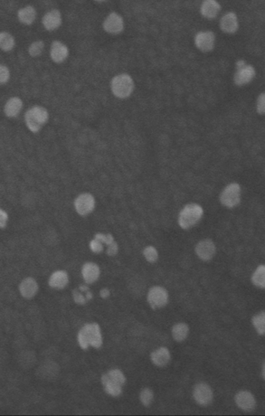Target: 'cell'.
<instances>
[{"label": "cell", "mask_w": 265, "mask_h": 416, "mask_svg": "<svg viewBox=\"0 0 265 416\" xmlns=\"http://www.w3.org/2000/svg\"><path fill=\"white\" fill-rule=\"evenodd\" d=\"M221 10L220 5L216 0H206L201 6V14L204 18L213 19L217 17Z\"/></svg>", "instance_id": "cb8c5ba5"}, {"label": "cell", "mask_w": 265, "mask_h": 416, "mask_svg": "<svg viewBox=\"0 0 265 416\" xmlns=\"http://www.w3.org/2000/svg\"><path fill=\"white\" fill-rule=\"evenodd\" d=\"M102 384L107 394L112 397H118L122 394V385H119L118 382L113 380L111 376L108 375V373L102 375Z\"/></svg>", "instance_id": "d6986e66"}, {"label": "cell", "mask_w": 265, "mask_h": 416, "mask_svg": "<svg viewBox=\"0 0 265 416\" xmlns=\"http://www.w3.org/2000/svg\"><path fill=\"white\" fill-rule=\"evenodd\" d=\"M101 275L100 267L94 262H86L82 268V276L85 284H93L96 283Z\"/></svg>", "instance_id": "e0dca14e"}, {"label": "cell", "mask_w": 265, "mask_h": 416, "mask_svg": "<svg viewBox=\"0 0 265 416\" xmlns=\"http://www.w3.org/2000/svg\"><path fill=\"white\" fill-rule=\"evenodd\" d=\"M252 325L256 329L259 335L263 336L265 334V312L261 311L252 317Z\"/></svg>", "instance_id": "83f0119b"}, {"label": "cell", "mask_w": 265, "mask_h": 416, "mask_svg": "<svg viewBox=\"0 0 265 416\" xmlns=\"http://www.w3.org/2000/svg\"><path fill=\"white\" fill-rule=\"evenodd\" d=\"M69 55V49L67 44L61 41H53L50 47V58L55 63H61L67 60Z\"/></svg>", "instance_id": "9a60e30c"}, {"label": "cell", "mask_w": 265, "mask_h": 416, "mask_svg": "<svg viewBox=\"0 0 265 416\" xmlns=\"http://www.w3.org/2000/svg\"><path fill=\"white\" fill-rule=\"evenodd\" d=\"M101 328L97 323L85 324L78 333V343L81 349L87 350L90 346L100 349L102 345Z\"/></svg>", "instance_id": "6da1fadb"}, {"label": "cell", "mask_w": 265, "mask_h": 416, "mask_svg": "<svg viewBox=\"0 0 265 416\" xmlns=\"http://www.w3.org/2000/svg\"><path fill=\"white\" fill-rule=\"evenodd\" d=\"M216 36L211 31L199 32L194 37V44L202 52H210L215 47Z\"/></svg>", "instance_id": "7c38bea8"}, {"label": "cell", "mask_w": 265, "mask_h": 416, "mask_svg": "<svg viewBox=\"0 0 265 416\" xmlns=\"http://www.w3.org/2000/svg\"><path fill=\"white\" fill-rule=\"evenodd\" d=\"M264 369H265V368H264V363H263V365H262V374H261V376H262V378H263V379H264V378H265Z\"/></svg>", "instance_id": "60d3db41"}, {"label": "cell", "mask_w": 265, "mask_h": 416, "mask_svg": "<svg viewBox=\"0 0 265 416\" xmlns=\"http://www.w3.org/2000/svg\"><path fill=\"white\" fill-rule=\"evenodd\" d=\"M107 373H108V375L111 376L113 380L118 382L119 385H121L122 386L125 385V383H126V377L124 376L123 373L121 372L119 369L115 368V369H111L109 372Z\"/></svg>", "instance_id": "1f68e13d"}, {"label": "cell", "mask_w": 265, "mask_h": 416, "mask_svg": "<svg viewBox=\"0 0 265 416\" xmlns=\"http://www.w3.org/2000/svg\"><path fill=\"white\" fill-rule=\"evenodd\" d=\"M264 97H265L264 93H261V94H260V96H259V97H258V99H257V102H256L257 112H258V113H259V114H261V115H263V114H264V111H265Z\"/></svg>", "instance_id": "8d00e7d4"}, {"label": "cell", "mask_w": 265, "mask_h": 416, "mask_svg": "<svg viewBox=\"0 0 265 416\" xmlns=\"http://www.w3.org/2000/svg\"><path fill=\"white\" fill-rule=\"evenodd\" d=\"M16 46V39L9 32H0V49L3 52H10Z\"/></svg>", "instance_id": "484cf974"}, {"label": "cell", "mask_w": 265, "mask_h": 416, "mask_svg": "<svg viewBox=\"0 0 265 416\" xmlns=\"http://www.w3.org/2000/svg\"><path fill=\"white\" fill-rule=\"evenodd\" d=\"M221 204L227 208L236 207L241 203V186L237 183H231L222 191L219 196Z\"/></svg>", "instance_id": "5b68a950"}, {"label": "cell", "mask_w": 265, "mask_h": 416, "mask_svg": "<svg viewBox=\"0 0 265 416\" xmlns=\"http://www.w3.org/2000/svg\"><path fill=\"white\" fill-rule=\"evenodd\" d=\"M36 10L33 6H27L22 9H19L18 12V21L25 25V26H30L33 23L36 21Z\"/></svg>", "instance_id": "603a6c76"}, {"label": "cell", "mask_w": 265, "mask_h": 416, "mask_svg": "<svg viewBox=\"0 0 265 416\" xmlns=\"http://www.w3.org/2000/svg\"><path fill=\"white\" fill-rule=\"evenodd\" d=\"M74 206L81 217H87L95 208V198L90 193L80 194L74 201Z\"/></svg>", "instance_id": "ba28073f"}, {"label": "cell", "mask_w": 265, "mask_h": 416, "mask_svg": "<svg viewBox=\"0 0 265 416\" xmlns=\"http://www.w3.org/2000/svg\"><path fill=\"white\" fill-rule=\"evenodd\" d=\"M10 79V71L9 67L0 63V85L7 84Z\"/></svg>", "instance_id": "d6a6232c"}, {"label": "cell", "mask_w": 265, "mask_h": 416, "mask_svg": "<svg viewBox=\"0 0 265 416\" xmlns=\"http://www.w3.org/2000/svg\"><path fill=\"white\" fill-rule=\"evenodd\" d=\"M204 209L195 203L187 204L182 208L178 216V225L184 230H187L197 225L203 218Z\"/></svg>", "instance_id": "3957f363"}, {"label": "cell", "mask_w": 265, "mask_h": 416, "mask_svg": "<svg viewBox=\"0 0 265 416\" xmlns=\"http://www.w3.org/2000/svg\"><path fill=\"white\" fill-rule=\"evenodd\" d=\"M23 107H24V103L20 98L17 97V96L9 98L5 104V115L10 119L16 118L21 113Z\"/></svg>", "instance_id": "ac0fdd59"}, {"label": "cell", "mask_w": 265, "mask_h": 416, "mask_svg": "<svg viewBox=\"0 0 265 416\" xmlns=\"http://www.w3.org/2000/svg\"><path fill=\"white\" fill-rule=\"evenodd\" d=\"M140 400L144 406H150L154 400L153 391L150 388H143L140 393Z\"/></svg>", "instance_id": "f546056e"}, {"label": "cell", "mask_w": 265, "mask_h": 416, "mask_svg": "<svg viewBox=\"0 0 265 416\" xmlns=\"http://www.w3.org/2000/svg\"><path fill=\"white\" fill-rule=\"evenodd\" d=\"M238 18L233 12L226 14L220 20V28L226 34H234L238 30Z\"/></svg>", "instance_id": "ffe728a7"}, {"label": "cell", "mask_w": 265, "mask_h": 416, "mask_svg": "<svg viewBox=\"0 0 265 416\" xmlns=\"http://www.w3.org/2000/svg\"><path fill=\"white\" fill-rule=\"evenodd\" d=\"M189 334V327L184 322L175 324L172 328L173 338L177 342L186 340Z\"/></svg>", "instance_id": "d4e9b609"}, {"label": "cell", "mask_w": 265, "mask_h": 416, "mask_svg": "<svg viewBox=\"0 0 265 416\" xmlns=\"http://www.w3.org/2000/svg\"><path fill=\"white\" fill-rule=\"evenodd\" d=\"M143 255L145 257L146 261L151 263H154L159 259V252L157 251V249L152 245H149L143 250Z\"/></svg>", "instance_id": "4dcf8cb0"}, {"label": "cell", "mask_w": 265, "mask_h": 416, "mask_svg": "<svg viewBox=\"0 0 265 416\" xmlns=\"http://www.w3.org/2000/svg\"><path fill=\"white\" fill-rule=\"evenodd\" d=\"M9 222V215L8 213L0 208V229L5 228Z\"/></svg>", "instance_id": "74e56055"}, {"label": "cell", "mask_w": 265, "mask_h": 416, "mask_svg": "<svg viewBox=\"0 0 265 416\" xmlns=\"http://www.w3.org/2000/svg\"><path fill=\"white\" fill-rule=\"evenodd\" d=\"M39 290V286L36 280L27 277L19 284V292L25 299H32L36 296Z\"/></svg>", "instance_id": "2e32d148"}, {"label": "cell", "mask_w": 265, "mask_h": 416, "mask_svg": "<svg viewBox=\"0 0 265 416\" xmlns=\"http://www.w3.org/2000/svg\"><path fill=\"white\" fill-rule=\"evenodd\" d=\"M118 251H119V246H118V244L114 241L112 244L108 245L107 254H108L109 256H115V255L118 253Z\"/></svg>", "instance_id": "f35d334b"}, {"label": "cell", "mask_w": 265, "mask_h": 416, "mask_svg": "<svg viewBox=\"0 0 265 416\" xmlns=\"http://www.w3.org/2000/svg\"><path fill=\"white\" fill-rule=\"evenodd\" d=\"M25 123L33 133L39 132L49 120V112L44 107L33 106L25 113Z\"/></svg>", "instance_id": "7a4b0ae2"}, {"label": "cell", "mask_w": 265, "mask_h": 416, "mask_svg": "<svg viewBox=\"0 0 265 416\" xmlns=\"http://www.w3.org/2000/svg\"><path fill=\"white\" fill-rule=\"evenodd\" d=\"M100 295H101L102 299H107L108 297H110V295H111V292L108 288L102 289V291L100 292Z\"/></svg>", "instance_id": "ab89813d"}, {"label": "cell", "mask_w": 265, "mask_h": 416, "mask_svg": "<svg viewBox=\"0 0 265 416\" xmlns=\"http://www.w3.org/2000/svg\"><path fill=\"white\" fill-rule=\"evenodd\" d=\"M69 283V276L67 271L59 270L53 272L48 280L49 286L55 290L65 288Z\"/></svg>", "instance_id": "44dd1931"}, {"label": "cell", "mask_w": 265, "mask_h": 416, "mask_svg": "<svg viewBox=\"0 0 265 416\" xmlns=\"http://www.w3.org/2000/svg\"><path fill=\"white\" fill-rule=\"evenodd\" d=\"M193 397L199 405L208 406L211 404L214 398L212 388L206 383H198L194 387Z\"/></svg>", "instance_id": "9c48e42d"}, {"label": "cell", "mask_w": 265, "mask_h": 416, "mask_svg": "<svg viewBox=\"0 0 265 416\" xmlns=\"http://www.w3.org/2000/svg\"><path fill=\"white\" fill-rule=\"evenodd\" d=\"M83 293H84V292H81L78 289H76V290H75V291L73 292L74 301H75V302L77 303V304H79V305H84V304H85V303L87 302L86 297L84 296Z\"/></svg>", "instance_id": "e575fe53"}, {"label": "cell", "mask_w": 265, "mask_h": 416, "mask_svg": "<svg viewBox=\"0 0 265 416\" xmlns=\"http://www.w3.org/2000/svg\"><path fill=\"white\" fill-rule=\"evenodd\" d=\"M42 24L47 31H54L62 25V15L57 9H52L44 14Z\"/></svg>", "instance_id": "5bb4252c"}, {"label": "cell", "mask_w": 265, "mask_h": 416, "mask_svg": "<svg viewBox=\"0 0 265 416\" xmlns=\"http://www.w3.org/2000/svg\"><path fill=\"white\" fill-rule=\"evenodd\" d=\"M147 301L153 310L164 308L168 303V292L161 286H153L147 295Z\"/></svg>", "instance_id": "52a82bcc"}, {"label": "cell", "mask_w": 265, "mask_h": 416, "mask_svg": "<svg viewBox=\"0 0 265 416\" xmlns=\"http://www.w3.org/2000/svg\"><path fill=\"white\" fill-rule=\"evenodd\" d=\"M102 27L109 34L118 35L123 31V19L118 14L112 12L104 20Z\"/></svg>", "instance_id": "4fadbf2b"}, {"label": "cell", "mask_w": 265, "mask_h": 416, "mask_svg": "<svg viewBox=\"0 0 265 416\" xmlns=\"http://www.w3.org/2000/svg\"><path fill=\"white\" fill-rule=\"evenodd\" d=\"M111 92L115 96L119 99L129 97L134 90V82L132 78L128 75H119L115 76L111 81Z\"/></svg>", "instance_id": "277c9868"}, {"label": "cell", "mask_w": 265, "mask_h": 416, "mask_svg": "<svg viewBox=\"0 0 265 416\" xmlns=\"http://www.w3.org/2000/svg\"><path fill=\"white\" fill-rule=\"evenodd\" d=\"M194 252L200 260L204 261H211L217 253V246L212 240L207 238L201 240L197 243Z\"/></svg>", "instance_id": "30bf717a"}, {"label": "cell", "mask_w": 265, "mask_h": 416, "mask_svg": "<svg viewBox=\"0 0 265 416\" xmlns=\"http://www.w3.org/2000/svg\"><path fill=\"white\" fill-rule=\"evenodd\" d=\"M94 238L99 240L100 242H102V244H106L107 246L112 244L115 241L114 237H113L111 234H106V235H105V234L98 233V234H96L95 236H94Z\"/></svg>", "instance_id": "836d02e7"}, {"label": "cell", "mask_w": 265, "mask_h": 416, "mask_svg": "<svg viewBox=\"0 0 265 416\" xmlns=\"http://www.w3.org/2000/svg\"><path fill=\"white\" fill-rule=\"evenodd\" d=\"M255 76L254 67L247 64L246 62L240 60L236 62V72L234 74V84L237 86H243L251 83Z\"/></svg>", "instance_id": "8992f818"}, {"label": "cell", "mask_w": 265, "mask_h": 416, "mask_svg": "<svg viewBox=\"0 0 265 416\" xmlns=\"http://www.w3.org/2000/svg\"><path fill=\"white\" fill-rule=\"evenodd\" d=\"M252 283L257 288L264 289L265 287V267L263 264L259 265L253 271Z\"/></svg>", "instance_id": "4316f807"}, {"label": "cell", "mask_w": 265, "mask_h": 416, "mask_svg": "<svg viewBox=\"0 0 265 416\" xmlns=\"http://www.w3.org/2000/svg\"><path fill=\"white\" fill-rule=\"evenodd\" d=\"M170 358L171 357H170L169 350L166 346L159 348L158 350L153 351L151 355L152 363L159 368H163L165 366H167L170 361Z\"/></svg>", "instance_id": "7402d4cb"}, {"label": "cell", "mask_w": 265, "mask_h": 416, "mask_svg": "<svg viewBox=\"0 0 265 416\" xmlns=\"http://www.w3.org/2000/svg\"><path fill=\"white\" fill-rule=\"evenodd\" d=\"M90 249L94 253H101V252H103V244L102 242H100L99 240L94 238L90 242Z\"/></svg>", "instance_id": "d590c367"}, {"label": "cell", "mask_w": 265, "mask_h": 416, "mask_svg": "<svg viewBox=\"0 0 265 416\" xmlns=\"http://www.w3.org/2000/svg\"><path fill=\"white\" fill-rule=\"evenodd\" d=\"M44 50V41H34L28 47V53L32 57H39Z\"/></svg>", "instance_id": "f1b7e54d"}, {"label": "cell", "mask_w": 265, "mask_h": 416, "mask_svg": "<svg viewBox=\"0 0 265 416\" xmlns=\"http://www.w3.org/2000/svg\"><path fill=\"white\" fill-rule=\"evenodd\" d=\"M234 401L240 409L245 412H252L256 407V400L254 395L249 391H240L234 396Z\"/></svg>", "instance_id": "8fae6325"}]
</instances>
